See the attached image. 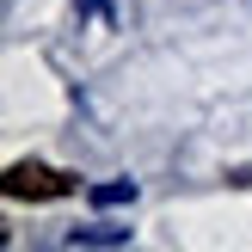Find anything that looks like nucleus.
<instances>
[{"instance_id": "3", "label": "nucleus", "mask_w": 252, "mask_h": 252, "mask_svg": "<svg viewBox=\"0 0 252 252\" xmlns=\"http://www.w3.org/2000/svg\"><path fill=\"white\" fill-rule=\"evenodd\" d=\"M93 209H123V203H135V197H142V185L135 179H105V185H93Z\"/></svg>"}, {"instance_id": "1", "label": "nucleus", "mask_w": 252, "mask_h": 252, "mask_svg": "<svg viewBox=\"0 0 252 252\" xmlns=\"http://www.w3.org/2000/svg\"><path fill=\"white\" fill-rule=\"evenodd\" d=\"M0 191L12 197V203H43V197H68V191H80V179L74 172H56V166H43V160H12L6 166V179H0Z\"/></svg>"}, {"instance_id": "2", "label": "nucleus", "mask_w": 252, "mask_h": 252, "mask_svg": "<svg viewBox=\"0 0 252 252\" xmlns=\"http://www.w3.org/2000/svg\"><path fill=\"white\" fill-rule=\"evenodd\" d=\"M62 246H129V228H111V221H93V228H68Z\"/></svg>"}]
</instances>
